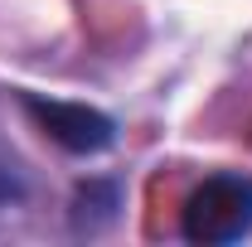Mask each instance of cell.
Returning a JSON list of instances; mask_svg holds the SVG:
<instances>
[{"instance_id": "1", "label": "cell", "mask_w": 252, "mask_h": 247, "mask_svg": "<svg viewBox=\"0 0 252 247\" xmlns=\"http://www.w3.org/2000/svg\"><path fill=\"white\" fill-rule=\"evenodd\" d=\"M180 233L189 243L219 247V243H238L243 233H252V180L238 175H214L189 194Z\"/></svg>"}, {"instance_id": "3", "label": "cell", "mask_w": 252, "mask_h": 247, "mask_svg": "<svg viewBox=\"0 0 252 247\" xmlns=\"http://www.w3.org/2000/svg\"><path fill=\"white\" fill-rule=\"evenodd\" d=\"M15 199H20V185H15V180L0 170V209H5V204H15Z\"/></svg>"}, {"instance_id": "2", "label": "cell", "mask_w": 252, "mask_h": 247, "mask_svg": "<svg viewBox=\"0 0 252 247\" xmlns=\"http://www.w3.org/2000/svg\"><path fill=\"white\" fill-rule=\"evenodd\" d=\"M20 102L39 122V131L49 141H59L63 151H73V155H97V151H107L112 136H117L112 117L88 107V102H59V97H39V93H25Z\"/></svg>"}]
</instances>
